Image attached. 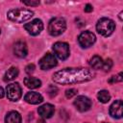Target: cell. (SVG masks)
Returning <instances> with one entry per match:
<instances>
[{
  "instance_id": "5b68a950",
  "label": "cell",
  "mask_w": 123,
  "mask_h": 123,
  "mask_svg": "<svg viewBox=\"0 0 123 123\" xmlns=\"http://www.w3.org/2000/svg\"><path fill=\"white\" fill-rule=\"evenodd\" d=\"M55 55L57 58H59L62 61H64L68 58L70 50H69V45L66 42H62V41H58L56 43H54L53 47H52Z\"/></svg>"
},
{
  "instance_id": "7402d4cb",
  "label": "cell",
  "mask_w": 123,
  "mask_h": 123,
  "mask_svg": "<svg viewBox=\"0 0 123 123\" xmlns=\"http://www.w3.org/2000/svg\"><path fill=\"white\" fill-rule=\"evenodd\" d=\"M77 92H78L77 89H75V88H69V89H67L65 91V96H66V98H71L74 95H76Z\"/></svg>"
},
{
  "instance_id": "44dd1931",
  "label": "cell",
  "mask_w": 123,
  "mask_h": 123,
  "mask_svg": "<svg viewBox=\"0 0 123 123\" xmlns=\"http://www.w3.org/2000/svg\"><path fill=\"white\" fill-rule=\"evenodd\" d=\"M112 61L111 60V59H107L104 62H103V67H102V69L104 70V71H110L111 69V67H112Z\"/></svg>"
},
{
  "instance_id": "5bb4252c",
  "label": "cell",
  "mask_w": 123,
  "mask_h": 123,
  "mask_svg": "<svg viewBox=\"0 0 123 123\" xmlns=\"http://www.w3.org/2000/svg\"><path fill=\"white\" fill-rule=\"evenodd\" d=\"M24 100L29 103V104H32V105H37V104H40L42 101H43V97L41 94H39L38 92H36V91H31V92H28L25 96H24Z\"/></svg>"
},
{
  "instance_id": "3957f363",
  "label": "cell",
  "mask_w": 123,
  "mask_h": 123,
  "mask_svg": "<svg viewBox=\"0 0 123 123\" xmlns=\"http://www.w3.org/2000/svg\"><path fill=\"white\" fill-rule=\"evenodd\" d=\"M115 29V23L113 20L108 17H102L97 21L96 30L103 37L111 36Z\"/></svg>"
},
{
  "instance_id": "d4e9b609",
  "label": "cell",
  "mask_w": 123,
  "mask_h": 123,
  "mask_svg": "<svg viewBox=\"0 0 123 123\" xmlns=\"http://www.w3.org/2000/svg\"><path fill=\"white\" fill-rule=\"evenodd\" d=\"M25 71H26V73H28V74L33 73V72L35 71V65H34L33 63L28 64V65L25 67Z\"/></svg>"
},
{
  "instance_id": "9a60e30c",
  "label": "cell",
  "mask_w": 123,
  "mask_h": 123,
  "mask_svg": "<svg viewBox=\"0 0 123 123\" xmlns=\"http://www.w3.org/2000/svg\"><path fill=\"white\" fill-rule=\"evenodd\" d=\"M5 123H21V115L18 111H11L5 117Z\"/></svg>"
},
{
  "instance_id": "9c48e42d",
  "label": "cell",
  "mask_w": 123,
  "mask_h": 123,
  "mask_svg": "<svg viewBox=\"0 0 123 123\" xmlns=\"http://www.w3.org/2000/svg\"><path fill=\"white\" fill-rule=\"evenodd\" d=\"M25 30L32 36H37L38 34H40V32L43 30V23L40 19L36 18L34 20H32L31 22L27 23L24 25Z\"/></svg>"
},
{
  "instance_id": "4fadbf2b",
  "label": "cell",
  "mask_w": 123,
  "mask_h": 123,
  "mask_svg": "<svg viewBox=\"0 0 123 123\" xmlns=\"http://www.w3.org/2000/svg\"><path fill=\"white\" fill-rule=\"evenodd\" d=\"M54 111H55V108L51 104H44L37 109V112L42 118L52 117V115L54 114Z\"/></svg>"
},
{
  "instance_id": "603a6c76",
  "label": "cell",
  "mask_w": 123,
  "mask_h": 123,
  "mask_svg": "<svg viewBox=\"0 0 123 123\" xmlns=\"http://www.w3.org/2000/svg\"><path fill=\"white\" fill-rule=\"evenodd\" d=\"M57 92H58V88H57L56 86H49L48 93H49V95H50L51 97H54V96L57 94Z\"/></svg>"
},
{
  "instance_id": "2e32d148",
  "label": "cell",
  "mask_w": 123,
  "mask_h": 123,
  "mask_svg": "<svg viewBox=\"0 0 123 123\" xmlns=\"http://www.w3.org/2000/svg\"><path fill=\"white\" fill-rule=\"evenodd\" d=\"M24 85L31 89L37 88L41 86V81L37 78H35V77H26L24 79Z\"/></svg>"
},
{
  "instance_id": "e0dca14e",
  "label": "cell",
  "mask_w": 123,
  "mask_h": 123,
  "mask_svg": "<svg viewBox=\"0 0 123 123\" xmlns=\"http://www.w3.org/2000/svg\"><path fill=\"white\" fill-rule=\"evenodd\" d=\"M17 76H18V69H17V67L12 66V67L9 68V69L6 71V73H5V75H4V81H5V82L12 81V80H14Z\"/></svg>"
},
{
  "instance_id": "d6986e66",
  "label": "cell",
  "mask_w": 123,
  "mask_h": 123,
  "mask_svg": "<svg viewBox=\"0 0 123 123\" xmlns=\"http://www.w3.org/2000/svg\"><path fill=\"white\" fill-rule=\"evenodd\" d=\"M97 98L101 103H108L111 100V94L108 90H100L97 94Z\"/></svg>"
},
{
  "instance_id": "83f0119b",
  "label": "cell",
  "mask_w": 123,
  "mask_h": 123,
  "mask_svg": "<svg viewBox=\"0 0 123 123\" xmlns=\"http://www.w3.org/2000/svg\"><path fill=\"white\" fill-rule=\"evenodd\" d=\"M122 13H123V12H120V13H119V19H120V20H121V21H122Z\"/></svg>"
},
{
  "instance_id": "8fae6325",
  "label": "cell",
  "mask_w": 123,
  "mask_h": 123,
  "mask_svg": "<svg viewBox=\"0 0 123 123\" xmlns=\"http://www.w3.org/2000/svg\"><path fill=\"white\" fill-rule=\"evenodd\" d=\"M110 114L111 117L119 119L122 117V101L116 100L110 107Z\"/></svg>"
},
{
  "instance_id": "7c38bea8",
  "label": "cell",
  "mask_w": 123,
  "mask_h": 123,
  "mask_svg": "<svg viewBox=\"0 0 123 123\" xmlns=\"http://www.w3.org/2000/svg\"><path fill=\"white\" fill-rule=\"evenodd\" d=\"M13 54L18 58H25L28 54V47L25 42L17 41L13 45Z\"/></svg>"
},
{
  "instance_id": "cb8c5ba5",
  "label": "cell",
  "mask_w": 123,
  "mask_h": 123,
  "mask_svg": "<svg viewBox=\"0 0 123 123\" xmlns=\"http://www.w3.org/2000/svg\"><path fill=\"white\" fill-rule=\"evenodd\" d=\"M22 3L24 5L27 6H33V7H37L39 5V1H22Z\"/></svg>"
},
{
  "instance_id": "8992f818",
  "label": "cell",
  "mask_w": 123,
  "mask_h": 123,
  "mask_svg": "<svg viewBox=\"0 0 123 123\" xmlns=\"http://www.w3.org/2000/svg\"><path fill=\"white\" fill-rule=\"evenodd\" d=\"M96 41V37L92 32L89 31H85L80 34L78 37V42L81 47L83 48H88L94 44Z\"/></svg>"
},
{
  "instance_id": "277c9868",
  "label": "cell",
  "mask_w": 123,
  "mask_h": 123,
  "mask_svg": "<svg viewBox=\"0 0 123 123\" xmlns=\"http://www.w3.org/2000/svg\"><path fill=\"white\" fill-rule=\"evenodd\" d=\"M66 29V22L62 17H53L48 24V32L53 37L62 35Z\"/></svg>"
},
{
  "instance_id": "ac0fdd59",
  "label": "cell",
  "mask_w": 123,
  "mask_h": 123,
  "mask_svg": "<svg viewBox=\"0 0 123 123\" xmlns=\"http://www.w3.org/2000/svg\"><path fill=\"white\" fill-rule=\"evenodd\" d=\"M103 60L101 57L95 55L93 56L90 60H89V65L93 68V69H102L103 67Z\"/></svg>"
},
{
  "instance_id": "30bf717a",
  "label": "cell",
  "mask_w": 123,
  "mask_h": 123,
  "mask_svg": "<svg viewBox=\"0 0 123 123\" xmlns=\"http://www.w3.org/2000/svg\"><path fill=\"white\" fill-rule=\"evenodd\" d=\"M73 104H74L75 108H76L79 111H81V112H84V111H88V110L91 108V106H92L91 100H90L88 97L84 96V95L78 96V97L74 100Z\"/></svg>"
},
{
  "instance_id": "ffe728a7",
  "label": "cell",
  "mask_w": 123,
  "mask_h": 123,
  "mask_svg": "<svg viewBox=\"0 0 123 123\" xmlns=\"http://www.w3.org/2000/svg\"><path fill=\"white\" fill-rule=\"evenodd\" d=\"M123 74H122V72H120L118 75H115V76H111L109 80H108V82L110 83V84H114V83H119V82H122V80H123Z\"/></svg>"
},
{
  "instance_id": "6da1fadb",
  "label": "cell",
  "mask_w": 123,
  "mask_h": 123,
  "mask_svg": "<svg viewBox=\"0 0 123 123\" xmlns=\"http://www.w3.org/2000/svg\"><path fill=\"white\" fill-rule=\"evenodd\" d=\"M95 74L92 70L85 67H77V68H63L55 72L52 76V80L54 83L59 85H73L85 83L92 80Z\"/></svg>"
},
{
  "instance_id": "ba28073f",
  "label": "cell",
  "mask_w": 123,
  "mask_h": 123,
  "mask_svg": "<svg viewBox=\"0 0 123 123\" xmlns=\"http://www.w3.org/2000/svg\"><path fill=\"white\" fill-rule=\"evenodd\" d=\"M58 64L56 56L51 54V53H47L45 54L40 60H39V67L42 70H48L51 69L53 67H55Z\"/></svg>"
},
{
  "instance_id": "7a4b0ae2",
  "label": "cell",
  "mask_w": 123,
  "mask_h": 123,
  "mask_svg": "<svg viewBox=\"0 0 123 123\" xmlns=\"http://www.w3.org/2000/svg\"><path fill=\"white\" fill-rule=\"evenodd\" d=\"M34 12L28 9H12L7 12L9 20L15 23H23L33 17Z\"/></svg>"
},
{
  "instance_id": "4316f807",
  "label": "cell",
  "mask_w": 123,
  "mask_h": 123,
  "mask_svg": "<svg viewBox=\"0 0 123 123\" xmlns=\"http://www.w3.org/2000/svg\"><path fill=\"white\" fill-rule=\"evenodd\" d=\"M5 95V92H4V89L2 86H0V98H3Z\"/></svg>"
},
{
  "instance_id": "52a82bcc",
  "label": "cell",
  "mask_w": 123,
  "mask_h": 123,
  "mask_svg": "<svg viewBox=\"0 0 123 123\" xmlns=\"http://www.w3.org/2000/svg\"><path fill=\"white\" fill-rule=\"evenodd\" d=\"M7 97L11 101H18L22 95V89L18 83H12L7 86Z\"/></svg>"
},
{
  "instance_id": "484cf974",
  "label": "cell",
  "mask_w": 123,
  "mask_h": 123,
  "mask_svg": "<svg viewBox=\"0 0 123 123\" xmlns=\"http://www.w3.org/2000/svg\"><path fill=\"white\" fill-rule=\"evenodd\" d=\"M92 10H93V8H92V6L90 4H86L85 6V9H84V11L86 12H92Z\"/></svg>"
},
{
  "instance_id": "f1b7e54d",
  "label": "cell",
  "mask_w": 123,
  "mask_h": 123,
  "mask_svg": "<svg viewBox=\"0 0 123 123\" xmlns=\"http://www.w3.org/2000/svg\"><path fill=\"white\" fill-rule=\"evenodd\" d=\"M0 34H1V29H0Z\"/></svg>"
}]
</instances>
